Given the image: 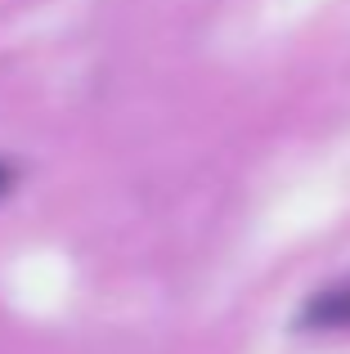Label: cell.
Returning <instances> with one entry per match:
<instances>
[{"label":"cell","mask_w":350,"mask_h":354,"mask_svg":"<svg viewBox=\"0 0 350 354\" xmlns=\"http://www.w3.org/2000/svg\"><path fill=\"white\" fill-rule=\"evenodd\" d=\"M301 332H350V278L315 292L297 314Z\"/></svg>","instance_id":"cell-1"},{"label":"cell","mask_w":350,"mask_h":354,"mask_svg":"<svg viewBox=\"0 0 350 354\" xmlns=\"http://www.w3.org/2000/svg\"><path fill=\"white\" fill-rule=\"evenodd\" d=\"M9 189H14V166H9V162H0V198H5Z\"/></svg>","instance_id":"cell-2"}]
</instances>
